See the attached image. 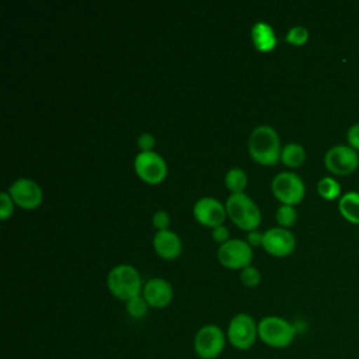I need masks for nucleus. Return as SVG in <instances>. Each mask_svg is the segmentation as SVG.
I'll use <instances>...</instances> for the list:
<instances>
[{"label":"nucleus","mask_w":359,"mask_h":359,"mask_svg":"<svg viewBox=\"0 0 359 359\" xmlns=\"http://www.w3.org/2000/svg\"><path fill=\"white\" fill-rule=\"evenodd\" d=\"M247 149L251 158L261 165H275L280 160V139L269 125H259L250 133Z\"/></svg>","instance_id":"f257e3e1"},{"label":"nucleus","mask_w":359,"mask_h":359,"mask_svg":"<svg viewBox=\"0 0 359 359\" xmlns=\"http://www.w3.org/2000/svg\"><path fill=\"white\" fill-rule=\"evenodd\" d=\"M143 282L137 269L128 264L114 266L107 276V287L109 293L118 300L128 302L142 294Z\"/></svg>","instance_id":"f03ea898"},{"label":"nucleus","mask_w":359,"mask_h":359,"mask_svg":"<svg viewBox=\"0 0 359 359\" xmlns=\"http://www.w3.org/2000/svg\"><path fill=\"white\" fill-rule=\"evenodd\" d=\"M294 325L283 317L266 316L258 321V339L269 348H287L294 341Z\"/></svg>","instance_id":"7ed1b4c3"},{"label":"nucleus","mask_w":359,"mask_h":359,"mask_svg":"<svg viewBox=\"0 0 359 359\" xmlns=\"http://www.w3.org/2000/svg\"><path fill=\"white\" fill-rule=\"evenodd\" d=\"M226 212L230 220L241 230L252 231L257 230V227L261 223V212L255 202L243 194H231L226 203Z\"/></svg>","instance_id":"20e7f679"},{"label":"nucleus","mask_w":359,"mask_h":359,"mask_svg":"<svg viewBox=\"0 0 359 359\" xmlns=\"http://www.w3.org/2000/svg\"><path fill=\"white\" fill-rule=\"evenodd\" d=\"M227 342L237 351L250 349L258 339V323L247 313H238L229 321Z\"/></svg>","instance_id":"39448f33"},{"label":"nucleus","mask_w":359,"mask_h":359,"mask_svg":"<svg viewBox=\"0 0 359 359\" xmlns=\"http://www.w3.org/2000/svg\"><path fill=\"white\" fill-rule=\"evenodd\" d=\"M227 344L226 332L216 324L202 325L194 337V351L201 359L219 358Z\"/></svg>","instance_id":"423d86ee"},{"label":"nucleus","mask_w":359,"mask_h":359,"mask_svg":"<svg viewBox=\"0 0 359 359\" xmlns=\"http://www.w3.org/2000/svg\"><path fill=\"white\" fill-rule=\"evenodd\" d=\"M271 189L273 196L282 205L294 206L304 198V182L292 171H282L276 174L271 182Z\"/></svg>","instance_id":"0eeeda50"},{"label":"nucleus","mask_w":359,"mask_h":359,"mask_svg":"<svg viewBox=\"0 0 359 359\" xmlns=\"http://www.w3.org/2000/svg\"><path fill=\"white\" fill-rule=\"evenodd\" d=\"M133 167L137 177L150 185H157L167 177V164L156 151H140L135 157Z\"/></svg>","instance_id":"6e6552de"},{"label":"nucleus","mask_w":359,"mask_h":359,"mask_svg":"<svg viewBox=\"0 0 359 359\" xmlns=\"http://www.w3.org/2000/svg\"><path fill=\"white\" fill-rule=\"evenodd\" d=\"M219 262L229 269H244L252 261V247L244 240H229L217 250Z\"/></svg>","instance_id":"1a4fd4ad"},{"label":"nucleus","mask_w":359,"mask_h":359,"mask_svg":"<svg viewBox=\"0 0 359 359\" xmlns=\"http://www.w3.org/2000/svg\"><path fill=\"white\" fill-rule=\"evenodd\" d=\"M325 168L335 174V175H349L352 174L359 165V156L358 151L353 150L351 146L337 144L328 149L324 156Z\"/></svg>","instance_id":"9d476101"},{"label":"nucleus","mask_w":359,"mask_h":359,"mask_svg":"<svg viewBox=\"0 0 359 359\" xmlns=\"http://www.w3.org/2000/svg\"><path fill=\"white\" fill-rule=\"evenodd\" d=\"M226 216V206L216 198L203 196L198 199L194 205V217L199 224L205 227L215 229L217 226H222Z\"/></svg>","instance_id":"9b49d317"},{"label":"nucleus","mask_w":359,"mask_h":359,"mask_svg":"<svg viewBox=\"0 0 359 359\" xmlns=\"http://www.w3.org/2000/svg\"><path fill=\"white\" fill-rule=\"evenodd\" d=\"M8 194L17 206L27 210L38 208L42 202L41 187L34 180H29V178L15 180L10 185Z\"/></svg>","instance_id":"f8f14e48"},{"label":"nucleus","mask_w":359,"mask_h":359,"mask_svg":"<svg viewBox=\"0 0 359 359\" xmlns=\"http://www.w3.org/2000/svg\"><path fill=\"white\" fill-rule=\"evenodd\" d=\"M296 247V238L287 229L283 227H272L264 231L262 248L278 258L286 257L293 252Z\"/></svg>","instance_id":"ddd939ff"},{"label":"nucleus","mask_w":359,"mask_h":359,"mask_svg":"<svg viewBox=\"0 0 359 359\" xmlns=\"http://www.w3.org/2000/svg\"><path fill=\"white\" fill-rule=\"evenodd\" d=\"M142 296L150 307L164 309L171 303L174 292L168 280L163 278H151L143 285Z\"/></svg>","instance_id":"4468645a"},{"label":"nucleus","mask_w":359,"mask_h":359,"mask_svg":"<svg viewBox=\"0 0 359 359\" xmlns=\"http://www.w3.org/2000/svg\"><path fill=\"white\" fill-rule=\"evenodd\" d=\"M153 248L158 257L167 261H172L180 257L182 251V243L177 233L168 230L157 231L153 237Z\"/></svg>","instance_id":"2eb2a0df"},{"label":"nucleus","mask_w":359,"mask_h":359,"mask_svg":"<svg viewBox=\"0 0 359 359\" xmlns=\"http://www.w3.org/2000/svg\"><path fill=\"white\" fill-rule=\"evenodd\" d=\"M251 39H252V45L259 52H271L275 49L276 46V35L273 32V28L264 22V21H258L252 25L251 28Z\"/></svg>","instance_id":"dca6fc26"},{"label":"nucleus","mask_w":359,"mask_h":359,"mask_svg":"<svg viewBox=\"0 0 359 359\" xmlns=\"http://www.w3.org/2000/svg\"><path fill=\"white\" fill-rule=\"evenodd\" d=\"M338 210L346 222L352 224H359V192L349 191L344 194L339 198Z\"/></svg>","instance_id":"f3484780"},{"label":"nucleus","mask_w":359,"mask_h":359,"mask_svg":"<svg viewBox=\"0 0 359 359\" xmlns=\"http://www.w3.org/2000/svg\"><path fill=\"white\" fill-rule=\"evenodd\" d=\"M306 160V151L299 143H287L282 147L280 161L290 168L300 167Z\"/></svg>","instance_id":"a211bd4d"},{"label":"nucleus","mask_w":359,"mask_h":359,"mask_svg":"<svg viewBox=\"0 0 359 359\" xmlns=\"http://www.w3.org/2000/svg\"><path fill=\"white\" fill-rule=\"evenodd\" d=\"M248 184V177L244 170L234 167L230 168L224 175V185L231 194H243Z\"/></svg>","instance_id":"6ab92c4d"},{"label":"nucleus","mask_w":359,"mask_h":359,"mask_svg":"<svg viewBox=\"0 0 359 359\" xmlns=\"http://www.w3.org/2000/svg\"><path fill=\"white\" fill-rule=\"evenodd\" d=\"M318 195L325 201H334L341 195V185L331 177H324L317 184Z\"/></svg>","instance_id":"aec40b11"},{"label":"nucleus","mask_w":359,"mask_h":359,"mask_svg":"<svg viewBox=\"0 0 359 359\" xmlns=\"http://www.w3.org/2000/svg\"><path fill=\"white\" fill-rule=\"evenodd\" d=\"M275 219H276V223L279 224V227H283V229L292 227L296 223V220H297V213H296L294 206L280 205L276 209Z\"/></svg>","instance_id":"412c9836"},{"label":"nucleus","mask_w":359,"mask_h":359,"mask_svg":"<svg viewBox=\"0 0 359 359\" xmlns=\"http://www.w3.org/2000/svg\"><path fill=\"white\" fill-rule=\"evenodd\" d=\"M125 304H126V311H128V314H129L132 318H136V320L143 318V317L147 314L149 307H150L142 294H139V296H136V297L128 300Z\"/></svg>","instance_id":"4be33fe9"},{"label":"nucleus","mask_w":359,"mask_h":359,"mask_svg":"<svg viewBox=\"0 0 359 359\" xmlns=\"http://www.w3.org/2000/svg\"><path fill=\"white\" fill-rule=\"evenodd\" d=\"M309 41V31L304 27H293L286 34V42L293 46H302Z\"/></svg>","instance_id":"5701e85b"},{"label":"nucleus","mask_w":359,"mask_h":359,"mask_svg":"<svg viewBox=\"0 0 359 359\" xmlns=\"http://www.w3.org/2000/svg\"><path fill=\"white\" fill-rule=\"evenodd\" d=\"M240 279H241V282H243L244 286H247V287H255V286H258L259 282H261V273H259V271H258L255 266L248 265V266H245L244 269H241V272H240Z\"/></svg>","instance_id":"b1692460"},{"label":"nucleus","mask_w":359,"mask_h":359,"mask_svg":"<svg viewBox=\"0 0 359 359\" xmlns=\"http://www.w3.org/2000/svg\"><path fill=\"white\" fill-rule=\"evenodd\" d=\"M14 205L15 203H14L13 198L10 196V194L3 191L0 194V219L1 220H7L13 215Z\"/></svg>","instance_id":"393cba45"},{"label":"nucleus","mask_w":359,"mask_h":359,"mask_svg":"<svg viewBox=\"0 0 359 359\" xmlns=\"http://www.w3.org/2000/svg\"><path fill=\"white\" fill-rule=\"evenodd\" d=\"M153 226L157 229V231H161V230H168V226H170V216L165 210H157L154 215H153Z\"/></svg>","instance_id":"a878e982"},{"label":"nucleus","mask_w":359,"mask_h":359,"mask_svg":"<svg viewBox=\"0 0 359 359\" xmlns=\"http://www.w3.org/2000/svg\"><path fill=\"white\" fill-rule=\"evenodd\" d=\"M154 144H156V139L151 133H142L137 137V146L140 151H153Z\"/></svg>","instance_id":"bb28decb"},{"label":"nucleus","mask_w":359,"mask_h":359,"mask_svg":"<svg viewBox=\"0 0 359 359\" xmlns=\"http://www.w3.org/2000/svg\"><path fill=\"white\" fill-rule=\"evenodd\" d=\"M346 140L348 146H351L356 151L359 150V123H353L352 126H349L346 132Z\"/></svg>","instance_id":"cd10ccee"},{"label":"nucleus","mask_w":359,"mask_h":359,"mask_svg":"<svg viewBox=\"0 0 359 359\" xmlns=\"http://www.w3.org/2000/svg\"><path fill=\"white\" fill-rule=\"evenodd\" d=\"M212 238L216 243L224 244L226 241H229V229L226 226H223V224L212 229Z\"/></svg>","instance_id":"c85d7f7f"},{"label":"nucleus","mask_w":359,"mask_h":359,"mask_svg":"<svg viewBox=\"0 0 359 359\" xmlns=\"http://www.w3.org/2000/svg\"><path fill=\"white\" fill-rule=\"evenodd\" d=\"M262 238H264V233H259L258 230H252L248 231L247 234V243L250 244V247H262Z\"/></svg>","instance_id":"c756f323"}]
</instances>
